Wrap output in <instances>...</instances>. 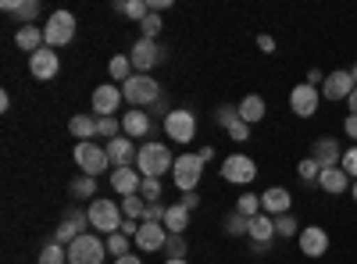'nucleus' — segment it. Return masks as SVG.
Masks as SVG:
<instances>
[{
  "label": "nucleus",
  "instance_id": "nucleus-24",
  "mask_svg": "<svg viewBox=\"0 0 357 264\" xmlns=\"http://www.w3.org/2000/svg\"><path fill=\"white\" fill-rule=\"evenodd\" d=\"M240 118L247 122V125H257V122H264V114H268V107H264V97H257V93H250V97H243L240 104Z\"/></svg>",
  "mask_w": 357,
  "mask_h": 264
},
{
  "label": "nucleus",
  "instance_id": "nucleus-18",
  "mask_svg": "<svg viewBox=\"0 0 357 264\" xmlns=\"http://www.w3.org/2000/svg\"><path fill=\"white\" fill-rule=\"evenodd\" d=\"M289 208H293V196H289V189L272 186V189H264V193H261V211H264L268 218L289 215Z\"/></svg>",
  "mask_w": 357,
  "mask_h": 264
},
{
  "label": "nucleus",
  "instance_id": "nucleus-38",
  "mask_svg": "<svg viewBox=\"0 0 357 264\" xmlns=\"http://www.w3.org/2000/svg\"><path fill=\"white\" fill-rule=\"evenodd\" d=\"M107 254H114V257L132 254V250H129V236H126V232H111V236H107Z\"/></svg>",
  "mask_w": 357,
  "mask_h": 264
},
{
  "label": "nucleus",
  "instance_id": "nucleus-6",
  "mask_svg": "<svg viewBox=\"0 0 357 264\" xmlns=\"http://www.w3.org/2000/svg\"><path fill=\"white\" fill-rule=\"evenodd\" d=\"M200 175H204V161H200V154H178V157H175L172 179H175V186L183 189V193H197Z\"/></svg>",
  "mask_w": 357,
  "mask_h": 264
},
{
  "label": "nucleus",
  "instance_id": "nucleus-54",
  "mask_svg": "<svg viewBox=\"0 0 357 264\" xmlns=\"http://www.w3.org/2000/svg\"><path fill=\"white\" fill-rule=\"evenodd\" d=\"M321 82H325V75H321L318 68H311V72H307V86H321Z\"/></svg>",
  "mask_w": 357,
  "mask_h": 264
},
{
  "label": "nucleus",
  "instance_id": "nucleus-37",
  "mask_svg": "<svg viewBox=\"0 0 357 264\" xmlns=\"http://www.w3.org/2000/svg\"><path fill=\"white\" fill-rule=\"evenodd\" d=\"M296 175H301L304 183H318V179H321V164H318L314 157H304L301 164H296Z\"/></svg>",
  "mask_w": 357,
  "mask_h": 264
},
{
  "label": "nucleus",
  "instance_id": "nucleus-55",
  "mask_svg": "<svg viewBox=\"0 0 357 264\" xmlns=\"http://www.w3.org/2000/svg\"><path fill=\"white\" fill-rule=\"evenodd\" d=\"M197 154H200V161H204V164H207V161H211V157H215V150H211V146H200V150H197Z\"/></svg>",
  "mask_w": 357,
  "mask_h": 264
},
{
  "label": "nucleus",
  "instance_id": "nucleus-23",
  "mask_svg": "<svg viewBox=\"0 0 357 264\" xmlns=\"http://www.w3.org/2000/svg\"><path fill=\"white\" fill-rule=\"evenodd\" d=\"M97 114H72V122H68V132L79 139V143H89L97 136Z\"/></svg>",
  "mask_w": 357,
  "mask_h": 264
},
{
  "label": "nucleus",
  "instance_id": "nucleus-33",
  "mask_svg": "<svg viewBox=\"0 0 357 264\" xmlns=\"http://www.w3.org/2000/svg\"><path fill=\"white\" fill-rule=\"evenodd\" d=\"M122 215H126V218H136V222H143V215H146V200H143L139 193H132V196H122Z\"/></svg>",
  "mask_w": 357,
  "mask_h": 264
},
{
  "label": "nucleus",
  "instance_id": "nucleus-32",
  "mask_svg": "<svg viewBox=\"0 0 357 264\" xmlns=\"http://www.w3.org/2000/svg\"><path fill=\"white\" fill-rule=\"evenodd\" d=\"M68 189H72V196H75V200H79V196H82V200H89V196H97V179H93V175H79V179H72V186H68Z\"/></svg>",
  "mask_w": 357,
  "mask_h": 264
},
{
  "label": "nucleus",
  "instance_id": "nucleus-5",
  "mask_svg": "<svg viewBox=\"0 0 357 264\" xmlns=\"http://www.w3.org/2000/svg\"><path fill=\"white\" fill-rule=\"evenodd\" d=\"M104 254H107V243L93 236V232H82L68 247V264H104Z\"/></svg>",
  "mask_w": 357,
  "mask_h": 264
},
{
  "label": "nucleus",
  "instance_id": "nucleus-45",
  "mask_svg": "<svg viewBox=\"0 0 357 264\" xmlns=\"http://www.w3.org/2000/svg\"><path fill=\"white\" fill-rule=\"evenodd\" d=\"M126 15L136 18V22H143L146 15H151V4H146V0H129V4H126Z\"/></svg>",
  "mask_w": 357,
  "mask_h": 264
},
{
  "label": "nucleus",
  "instance_id": "nucleus-7",
  "mask_svg": "<svg viewBox=\"0 0 357 264\" xmlns=\"http://www.w3.org/2000/svg\"><path fill=\"white\" fill-rule=\"evenodd\" d=\"M75 164H79L82 175H93L97 179V175L107 171V164H111L107 146H100V143H75Z\"/></svg>",
  "mask_w": 357,
  "mask_h": 264
},
{
  "label": "nucleus",
  "instance_id": "nucleus-34",
  "mask_svg": "<svg viewBox=\"0 0 357 264\" xmlns=\"http://www.w3.org/2000/svg\"><path fill=\"white\" fill-rule=\"evenodd\" d=\"M79 236H82V228H79V225H72V222L65 218L61 225H57V232H54V243H61V247H72V243H75Z\"/></svg>",
  "mask_w": 357,
  "mask_h": 264
},
{
  "label": "nucleus",
  "instance_id": "nucleus-50",
  "mask_svg": "<svg viewBox=\"0 0 357 264\" xmlns=\"http://www.w3.org/2000/svg\"><path fill=\"white\" fill-rule=\"evenodd\" d=\"M118 232H126L129 240H136V232H139V222H136V218H126V222H122V228H118Z\"/></svg>",
  "mask_w": 357,
  "mask_h": 264
},
{
  "label": "nucleus",
  "instance_id": "nucleus-28",
  "mask_svg": "<svg viewBox=\"0 0 357 264\" xmlns=\"http://www.w3.org/2000/svg\"><path fill=\"white\" fill-rule=\"evenodd\" d=\"M186 225H190V211L183 208V203H168V211H165V228H168V232H178V236H183Z\"/></svg>",
  "mask_w": 357,
  "mask_h": 264
},
{
  "label": "nucleus",
  "instance_id": "nucleus-8",
  "mask_svg": "<svg viewBox=\"0 0 357 264\" xmlns=\"http://www.w3.org/2000/svg\"><path fill=\"white\" fill-rule=\"evenodd\" d=\"M165 136H168L172 143H193V136H197V114H193V111H183V107L168 111Z\"/></svg>",
  "mask_w": 357,
  "mask_h": 264
},
{
  "label": "nucleus",
  "instance_id": "nucleus-26",
  "mask_svg": "<svg viewBox=\"0 0 357 264\" xmlns=\"http://www.w3.org/2000/svg\"><path fill=\"white\" fill-rule=\"evenodd\" d=\"M275 240V218L257 215L250 218V243H272Z\"/></svg>",
  "mask_w": 357,
  "mask_h": 264
},
{
  "label": "nucleus",
  "instance_id": "nucleus-21",
  "mask_svg": "<svg viewBox=\"0 0 357 264\" xmlns=\"http://www.w3.org/2000/svg\"><path fill=\"white\" fill-rule=\"evenodd\" d=\"M139 183H143V175H139L136 168H114V171H111V189H114L118 196L139 193Z\"/></svg>",
  "mask_w": 357,
  "mask_h": 264
},
{
  "label": "nucleus",
  "instance_id": "nucleus-39",
  "mask_svg": "<svg viewBox=\"0 0 357 264\" xmlns=\"http://www.w3.org/2000/svg\"><path fill=\"white\" fill-rule=\"evenodd\" d=\"M165 254H168V261H172V257H186V240L178 236V232H168V240H165Z\"/></svg>",
  "mask_w": 357,
  "mask_h": 264
},
{
  "label": "nucleus",
  "instance_id": "nucleus-10",
  "mask_svg": "<svg viewBox=\"0 0 357 264\" xmlns=\"http://www.w3.org/2000/svg\"><path fill=\"white\" fill-rule=\"evenodd\" d=\"M222 179H225V183H236V186H250V183L257 179L254 157H247V154H229V157L222 161Z\"/></svg>",
  "mask_w": 357,
  "mask_h": 264
},
{
  "label": "nucleus",
  "instance_id": "nucleus-22",
  "mask_svg": "<svg viewBox=\"0 0 357 264\" xmlns=\"http://www.w3.org/2000/svg\"><path fill=\"white\" fill-rule=\"evenodd\" d=\"M311 157H314L321 168H336V164H340V157H343V150H340V143H336L333 136H318V139H314Z\"/></svg>",
  "mask_w": 357,
  "mask_h": 264
},
{
  "label": "nucleus",
  "instance_id": "nucleus-12",
  "mask_svg": "<svg viewBox=\"0 0 357 264\" xmlns=\"http://www.w3.org/2000/svg\"><path fill=\"white\" fill-rule=\"evenodd\" d=\"M318 104H321V90L318 86H293V93H289V111L296 114V118H311V114H318Z\"/></svg>",
  "mask_w": 357,
  "mask_h": 264
},
{
  "label": "nucleus",
  "instance_id": "nucleus-30",
  "mask_svg": "<svg viewBox=\"0 0 357 264\" xmlns=\"http://www.w3.org/2000/svg\"><path fill=\"white\" fill-rule=\"evenodd\" d=\"M236 215H243V218H257V215H264V211H261V196H257V193L236 196Z\"/></svg>",
  "mask_w": 357,
  "mask_h": 264
},
{
  "label": "nucleus",
  "instance_id": "nucleus-17",
  "mask_svg": "<svg viewBox=\"0 0 357 264\" xmlns=\"http://www.w3.org/2000/svg\"><path fill=\"white\" fill-rule=\"evenodd\" d=\"M136 154H139V146H136L129 136H114V139H107V157H111L114 168H132Z\"/></svg>",
  "mask_w": 357,
  "mask_h": 264
},
{
  "label": "nucleus",
  "instance_id": "nucleus-2",
  "mask_svg": "<svg viewBox=\"0 0 357 264\" xmlns=\"http://www.w3.org/2000/svg\"><path fill=\"white\" fill-rule=\"evenodd\" d=\"M122 222H126L122 203H114V200H89V228L111 236V232L122 228Z\"/></svg>",
  "mask_w": 357,
  "mask_h": 264
},
{
  "label": "nucleus",
  "instance_id": "nucleus-40",
  "mask_svg": "<svg viewBox=\"0 0 357 264\" xmlns=\"http://www.w3.org/2000/svg\"><path fill=\"white\" fill-rule=\"evenodd\" d=\"M139 33H143V40H158V33H161V15H146L143 22H139Z\"/></svg>",
  "mask_w": 357,
  "mask_h": 264
},
{
  "label": "nucleus",
  "instance_id": "nucleus-20",
  "mask_svg": "<svg viewBox=\"0 0 357 264\" xmlns=\"http://www.w3.org/2000/svg\"><path fill=\"white\" fill-rule=\"evenodd\" d=\"M354 186V179L336 164V168H321V179H318V189L321 193H329V196H340V193H347Z\"/></svg>",
  "mask_w": 357,
  "mask_h": 264
},
{
  "label": "nucleus",
  "instance_id": "nucleus-42",
  "mask_svg": "<svg viewBox=\"0 0 357 264\" xmlns=\"http://www.w3.org/2000/svg\"><path fill=\"white\" fill-rule=\"evenodd\" d=\"M215 122H218L222 129H229L232 122H240V107H232V104H222V107L215 111Z\"/></svg>",
  "mask_w": 357,
  "mask_h": 264
},
{
  "label": "nucleus",
  "instance_id": "nucleus-44",
  "mask_svg": "<svg viewBox=\"0 0 357 264\" xmlns=\"http://www.w3.org/2000/svg\"><path fill=\"white\" fill-rule=\"evenodd\" d=\"M340 168L350 175V179H357V146H347L343 157H340Z\"/></svg>",
  "mask_w": 357,
  "mask_h": 264
},
{
  "label": "nucleus",
  "instance_id": "nucleus-25",
  "mask_svg": "<svg viewBox=\"0 0 357 264\" xmlns=\"http://www.w3.org/2000/svg\"><path fill=\"white\" fill-rule=\"evenodd\" d=\"M15 43H18L25 54H36V50H43V47H47L43 29H36V25H22L18 33H15Z\"/></svg>",
  "mask_w": 357,
  "mask_h": 264
},
{
  "label": "nucleus",
  "instance_id": "nucleus-11",
  "mask_svg": "<svg viewBox=\"0 0 357 264\" xmlns=\"http://www.w3.org/2000/svg\"><path fill=\"white\" fill-rule=\"evenodd\" d=\"M357 90V82H354V75H350V68H336V72H329L325 75V82H321V100H350V93Z\"/></svg>",
  "mask_w": 357,
  "mask_h": 264
},
{
  "label": "nucleus",
  "instance_id": "nucleus-46",
  "mask_svg": "<svg viewBox=\"0 0 357 264\" xmlns=\"http://www.w3.org/2000/svg\"><path fill=\"white\" fill-rule=\"evenodd\" d=\"M225 132H229V139H232V143H243V139L250 136V125H247V122L240 118V122H232V125H229Z\"/></svg>",
  "mask_w": 357,
  "mask_h": 264
},
{
  "label": "nucleus",
  "instance_id": "nucleus-48",
  "mask_svg": "<svg viewBox=\"0 0 357 264\" xmlns=\"http://www.w3.org/2000/svg\"><path fill=\"white\" fill-rule=\"evenodd\" d=\"M65 218H68L72 225H79V228H86V225H89V211H79V208H68V211H65Z\"/></svg>",
  "mask_w": 357,
  "mask_h": 264
},
{
  "label": "nucleus",
  "instance_id": "nucleus-16",
  "mask_svg": "<svg viewBox=\"0 0 357 264\" xmlns=\"http://www.w3.org/2000/svg\"><path fill=\"white\" fill-rule=\"evenodd\" d=\"M296 243H301L304 257H325V250H329V232L318 228V225H307V228H301Z\"/></svg>",
  "mask_w": 357,
  "mask_h": 264
},
{
  "label": "nucleus",
  "instance_id": "nucleus-36",
  "mask_svg": "<svg viewBox=\"0 0 357 264\" xmlns=\"http://www.w3.org/2000/svg\"><path fill=\"white\" fill-rule=\"evenodd\" d=\"M225 232H229V236H250V218H243V215H229L225 218Z\"/></svg>",
  "mask_w": 357,
  "mask_h": 264
},
{
  "label": "nucleus",
  "instance_id": "nucleus-43",
  "mask_svg": "<svg viewBox=\"0 0 357 264\" xmlns=\"http://www.w3.org/2000/svg\"><path fill=\"white\" fill-rule=\"evenodd\" d=\"M97 136H104V139L122 136V122H118V118H100L97 122Z\"/></svg>",
  "mask_w": 357,
  "mask_h": 264
},
{
  "label": "nucleus",
  "instance_id": "nucleus-9",
  "mask_svg": "<svg viewBox=\"0 0 357 264\" xmlns=\"http://www.w3.org/2000/svg\"><path fill=\"white\" fill-rule=\"evenodd\" d=\"M129 61H132V68H136V75H146L154 65H161L165 61V50H161V43L158 40H136L132 43V50H129Z\"/></svg>",
  "mask_w": 357,
  "mask_h": 264
},
{
  "label": "nucleus",
  "instance_id": "nucleus-13",
  "mask_svg": "<svg viewBox=\"0 0 357 264\" xmlns=\"http://www.w3.org/2000/svg\"><path fill=\"white\" fill-rule=\"evenodd\" d=\"M126 97H122V86H111V82H104V86H97L93 90V114L97 118H114V111H118V104H122Z\"/></svg>",
  "mask_w": 357,
  "mask_h": 264
},
{
  "label": "nucleus",
  "instance_id": "nucleus-14",
  "mask_svg": "<svg viewBox=\"0 0 357 264\" xmlns=\"http://www.w3.org/2000/svg\"><path fill=\"white\" fill-rule=\"evenodd\" d=\"M165 240H168L165 222H139V232H136V250H143V254L165 250Z\"/></svg>",
  "mask_w": 357,
  "mask_h": 264
},
{
  "label": "nucleus",
  "instance_id": "nucleus-1",
  "mask_svg": "<svg viewBox=\"0 0 357 264\" xmlns=\"http://www.w3.org/2000/svg\"><path fill=\"white\" fill-rule=\"evenodd\" d=\"M136 168L143 179H161L165 171L175 168V157L165 143H139V154H136Z\"/></svg>",
  "mask_w": 357,
  "mask_h": 264
},
{
  "label": "nucleus",
  "instance_id": "nucleus-4",
  "mask_svg": "<svg viewBox=\"0 0 357 264\" xmlns=\"http://www.w3.org/2000/svg\"><path fill=\"white\" fill-rule=\"evenodd\" d=\"M43 40H47L50 50L68 47V43L75 40V15H72V11H54V15L47 18V25H43Z\"/></svg>",
  "mask_w": 357,
  "mask_h": 264
},
{
  "label": "nucleus",
  "instance_id": "nucleus-29",
  "mask_svg": "<svg viewBox=\"0 0 357 264\" xmlns=\"http://www.w3.org/2000/svg\"><path fill=\"white\" fill-rule=\"evenodd\" d=\"M107 72H111L114 82H122V86L136 75V68H132V61H129V54H114V57H111V65H107Z\"/></svg>",
  "mask_w": 357,
  "mask_h": 264
},
{
  "label": "nucleus",
  "instance_id": "nucleus-47",
  "mask_svg": "<svg viewBox=\"0 0 357 264\" xmlns=\"http://www.w3.org/2000/svg\"><path fill=\"white\" fill-rule=\"evenodd\" d=\"M165 203L158 200V203H146V215H143V222H165Z\"/></svg>",
  "mask_w": 357,
  "mask_h": 264
},
{
  "label": "nucleus",
  "instance_id": "nucleus-53",
  "mask_svg": "<svg viewBox=\"0 0 357 264\" xmlns=\"http://www.w3.org/2000/svg\"><path fill=\"white\" fill-rule=\"evenodd\" d=\"M257 47H261L264 54H272V50H275V40H272V36H257Z\"/></svg>",
  "mask_w": 357,
  "mask_h": 264
},
{
  "label": "nucleus",
  "instance_id": "nucleus-49",
  "mask_svg": "<svg viewBox=\"0 0 357 264\" xmlns=\"http://www.w3.org/2000/svg\"><path fill=\"white\" fill-rule=\"evenodd\" d=\"M165 111H168V97H161V100H158L154 107H146V114H151V118H168Z\"/></svg>",
  "mask_w": 357,
  "mask_h": 264
},
{
  "label": "nucleus",
  "instance_id": "nucleus-56",
  "mask_svg": "<svg viewBox=\"0 0 357 264\" xmlns=\"http://www.w3.org/2000/svg\"><path fill=\"white\" fill-rule=\"evenodd\" d=\"M114 264H143V261H139V257H136V254H126V257H118V261H114Z\"/></svg>",
  "mask_w": 357,
  "mask_h": 264
},
{
  "label": "nucleus",
  "instance_id": "nucleus-15",
  "mask_svg": "<svg viewBox=\"0 0 357 264\" xmlns=\"http://www.w3.org/2000/svg\"><path fill=\"white\" fill-rule=\"evenodd\" d=\"M57 68H61V61H57V54H54L50 47L29 54V72H33L40 82H50V79L57 75Z\"/></svg>",
  "mask_w": 357,
  "mask_h": 264
},
{
  "label": "nucleus",
  "instance_id": "nucleus-60",
  "mask_svg": "<svg viewBox=\"0 0 357 264\" xmlns=\"http://www.w3.org/2000/svg\"><path fill=\"white\" fill-rule=\"evenodd\" d=\"M350 75H354V82H357V65H354V68H350Z\"/></svg>",
  "mask_w": 357,
  "mask_h": 264
},
{
  "label": "nucleus",
  "instance_id": "nucleus-3",
  "mask_svg": "<svg viewBox=\"0 0 357 264\" xmlns=\"http://www.w3.org/2000/svg\"><path fill=\"white\" fill-rule=\"evenodd\" d=\"M122 97H126L132 107L146 111V107H154V104L161 100V86H158V79H151V75H132V79L122 86Z\"/></svg>",
  "mask_w": 357,
  "mask_h": 264
},
{
  "label": "nucleus",
  "instance_id": "nucleus-27",
  "mask_svg": "<svg viewBox=\"0 0 357 264\" xmlns=\"http://www.w3.org/2000/svg\"><path fill=\"white\" fill-rule=\"evenodd\" d=\"M4 11L8 15H18L22 18V25H33L36 22V15H40V0H4Z\"/></svg>",
  "mask_w": 357,
  "mask_h": 264
},
{
  "label": "nucleus",
  "instance_id": "nucleus-19",
  "mask_svg": "<svg viewBox=\"0 0 357 264\" xmlns=\"http://www.w3.org/2000/svg\"><path fill=\"white\" fill-rule=\"evenodd\" d=\"M151 132H154V118L146 111H139V107H132L126 118H122V136H129L132 143L143 139V136H151Z\"/></svg>",
  "mask_w": 357,
  "mask_h": 264
},
{
  "label": "nucleus",
  "instance_id": "nucleus-52",
  "mask_svg": "<svg viewBox=\"0 0 357 264\" xmlns=\"http://www.w3.org/2000/svg\"><path fill=\"white\" fill-rule=\"evenodd\" d=\"M178 203H183L186 211H197V203H200V196H197V193H183V200H178Z\"/></svg>",
  "mask_w": 357,
  "mask_h": 264
},
{
  "label": "nucleus",
  "instance_id": "nucleus-41",
  "mask_svg": "<svg viewBox=\"0 0 357 264\" xmlns=\"http://www.w3.org/2000/svg\"><path fill=\"white\" fill-rule=\"evenodd\" d=\"M139 196H143L146 203H158V200H161V179H143V183H139Z\"/></svg>",
  "mask_w": 357,
  "mask_h": 264
},
{
  "label": "nucleus",
  "instance_id": "nucleus-51",
  "mask_svg": "<svg viewBox=\"0 0 357 264\" xmlns=\"http://www.w3.org/2000/svg\"><path fill=\"white\" fill-rule=\"evenodd\" d=\"M343 132L357 143V114H347V122H343Z\"/></svg>",
  "mask_w": 357,
  "mask_h": 264
},
{
  "label": "nucleus",
  "instance_id": "nucleus-35",
  "mask_svg": "<svg viewBox=\"0 0 357 264\" xmlns=\"http://www.w3.org/2000/svg\"><path fill=\"white\" fill-rule=\"evenodd\" d=\"M275 236L279 240H293V236H301V225H296L293 215H279L275 218Z\"/></svg>",
  "mask_w": 357,
  "mask_h": 264
},
{
  "label": "nucleus",
  "instance_id": "nucleus-59",
  "mask_svg": "<svg viewBox=\"0 0 357 264\" xmlns=\"http://www.w3.org/2000/svg\"><path fill=\"white\" fill-rule=\"evenodd\" d=\"M350 196H354V200H357V179H354V186H350Z\"/></svg>",
  "mask_w": 357,
  "mask_h": 264
},
{
  "label": "nucleus",
  "instance_id": "nucleus-58",
  "mask_svg": "<svg viewBox=\"0 0 357 264\" xmlns=\"http://www.w3.org/2000/svg\"><path fill=\"white\" fill-rule=\"evenodd\" d=\"M165 264H190L186 257H172V261H165Z\"/></svg>",
  "mask_w": 357,
  "mask_h": 264
},
{
  "label": "nucleus",
  "instance_id": "nucleus-31",
  "mask_svg": "<svg viewBox=\"0 0 357 264\" xmlns=\"http://www.w3.org/2000/svg\"><path fill=\"white\" fill-rule=\"evenodd\" d=\"M40 264H68V247H61V243H47L43 250H40Z\"/></svg>",
  "mask_w": 357,
  "mask_h": 264
},
{
  "label": "nucleus",
  "instance_id": "nucleus-57",
  "mask_svg": "<svg viewBox=\"0 0 357 264\" xmlns=\"http://www.w3.org/2000/svg\"><path fill=\"white\" fill-rule=\"evenodd\" d=\"M347 107H350V114H357V90L350 93V100H347Z\"/></svg>",
  "mask_w": 357,
  "mask_h": 264
}]
</instances>
